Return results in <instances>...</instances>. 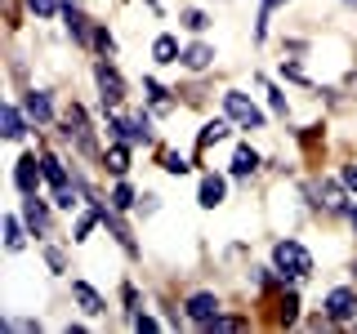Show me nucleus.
<instances>
[{
    "instance_id": "obj_18",
    "label": "nucleus",
    "mask_w": 357,
    "mask_h": 334,
    "mask_svg": "<svg viewBox=\"0 0 357 334\" xmlns=\"http://www.w3.org/2000/svg\"><path fill=\"white\" fill-rule=\"evenodd\" d=\"M178 58H183V49H178L174 36H156V40H152V63L170 67V63H178Z\"/></svg>"
},
{
    "instance_id": "obj_17",
    "label": "nucleus",
    "mask_w": 357,
    "mask_h": 334,
    "mask_svg": "<svg viewBox=\"0 0 357 334\" xmlns=\"http://www.w3.org/2000/svg\"><path fill=\"white\" fill-rule=\"evenodd\" d=\"M103 170L116 174V178L130 174V148H126V143H112V148L103 152Z\"/></svg>"
},
{
    "instance_id": "obj_9",
    "label": "nucleus",
    "mask_w": 357,
    "mask_h": 334,
    "mask_svg": "<svg viewBox=\"0 0 357 334\" xmlns=\"http://www.w3.org/2000/svg\"><path fill=\"white\" fill-rule=\"evenodd\" d=\"M40 178H45V165L36 161V156H18V165H14V183H18V192L22 196H36V187H40Z\"/></svg>"
},
{
    "instance_id": "obj_12",
    "label": "nucleus",
    "mask_w": 357,
    "mask_h": 334,
    "mask_svg": "<svg viewBox=\"0 0 357 334\" xmlns=\"http://www.w3.org/2000/svg\"><path fill=\"white\" fill-rule=\"evenodd\" d=\"M72 299H76V308H81L85 317H103V312H107L103 294H98L94 285H85V281H72Z\"/></svg>"
},
{
    "instance_id": "obj_20",
    "label": "nucleus",
    "mask_w": 357,
    "mask_h": 334,
    "mask_svg": "<svg viewBox=\"0 0 357 334\" xmlns=\"http://www.w3.org/2000/svg\"><path fill=\"white\" fill-rule=\"evenodd\" d=\"M255 170H259V152H255L250 143H241L237 156H232V174H237V178H250Z\"/></svg>"
},
{
    "instance_id": "obj_26",
    "label": "nucleus",
    "mask_w": 357,
    "mask_h": 334,
    "mask_svg": "<svg viewBox=\"0 0 357 334\" xmlns=\"http://www.w3.org/2000/svg\"><path fill=\"white\" fill-rule=\"evenodd\" d=\"M286 5V0H264V5H259V22H255V36H268V18H273V9H282Z\"/></svg>"
},
{
    "instance_id": "obj_11",
    "label": "nucleus",
    "mask_w": 357,
    "mask_h": 334,
    "mask_svg": "<svg viewBox=\"0 0 357 334\" xmlns=\"http://www.w3.org/2000/svg\"><path fill=\"white\" fill-rule=\"evenodd\" d=\"M22 223H27L31 237H50V209H45V200H36V196L22 200Z\"/></svg>"
},
{
    "instance_id": "obj_42",
    "label": "nucleus",
    "mask_w": 357,
    "mask_h": 334,
    "mask_svg": "<svg viewBox=\"0 0 357 334\" xmlns=\"http://www.w3.org/2000/svg\"><path fill=\"white\" fill-rule=\"evenodd\" d=\"M353 272H357V263H353Z\"/></svg>"
},
{
    "instance_id": "obj_15",
    "label": "nucleus",
    "mask_w": 357,
    "mask_h": 334,
    "mask_svg": "<svg viewBox=\"0 0 357 334\" xmlns=\"http://www.w3.org/2000/svg\"><path fill=\"white\" fill-rule=\"evenodd\" d=\"M0 134H5L9 143H18L22 134H27V120H22V111H18L14 103H5V107H0Z\"/></svg>"
},
{
    "instance_id": "obj_39",
    "label": "nucleus",
    "mask_w": 357,
    "mask_h": 334,
    "mask_svg": "<svg viewBox=\"0 0 357 334\" xmlns=\"http://www.w3.org/2000/svg\"><path fill=\"white\" fill-rule=\"evenodd\" d=\"M349 218H353V228H357V209H349Z\"/></svg>"
},
{
    "instance_id": "obj_41",
    "label": "nucleus",
    "mask_w": 357,
    "mask_h": 334,
    "mask_svg": "<svg viewBox=\"0 0 357 334\" xmlns=\"http://www.w3.org/2000/svg\"><path fill=\"white\" fill-rule=\"evenodd\" d=\"M344 5H357V0H344Z\"/></svg>"
},
{
    "instance_id": "obj_16",
    "label": "nucleus",
    "mask_w": 357,
    "mask_h": 334,
    "mask_svg": "<svg viewBox=\"0 0 357 334\" xmlns=\"http://www.w3.org/2000/svg\"><path fill=\"white\" fill-rule=\"evenodd\" d=\"M22 107H27V116L36 120V125H50L54 120V107H50V94H40V89H31L27 98H22Z\"/></svg>"
},
{
    "instance_id": "obj_28",
    "label": "nucleus",
    "mask_w": 357,
    "mask_h": 334,
    "mask_svg": "<svg viewBox=\"0 0 357 334\" xmlns=\"http://www.w3.org/2000/svg\"><path fill=\"white\" fill-rule=\"evenodd\" d=\"M178 22H183L188 31H206V27H210V14H201V9H183V14H178Z\"/></svg>"
},
{
    "instance_id": "obj_3",
    "label": "nucleus",
    "mask_w": 357,
    "mask_h": 334,
    "mask_svg": "<svg viewBox=\"0 0 357 334\" xmlns=\"http://www.w3.org/2000/svg\"><path fill=\"white\" fill-rule=\"evenodd\" d=\"M223 111H228V120L232 125H241V129H264V111L250 103V98L245 94H237V89H228V94H223Z\"/></svg>"
},
{
    "instance_id": "obj_7",
    "label": "nucleus",
    "mask_w": 357,
    "mask_h": 334,
    "mask_svg": "<svg viewBox=\"0 0 357 334\" xmlns=\"http://www.w3.org/2000/svg\"><path fill=\"white\" fill-rule=\"evenodd\" d=\"M219 308H223V303H219L215 294H210V289H201V294H192V299H188V303H183V312H188V321H192L197 330H210V326H215V321L223 317Z\"/></svg>"
},
{
    "instance_id": "obj_29",
    "label": "nucleus",
    "mask_w": 357,
    "mask_h": 334,
    "mask_svg": "<svg viewBox=\"0 0 357 334\" xmlns=\"http://www.w3.org/2000/svg\"><path fill=\"white\" fill-rule=\"evenodd\" d=\"M94 49L103 54V58H112V54H116V40H112L107 27H94Z\"/></svg>"
},
{
    "instance_id": "obj_27",
    "label": "nucleus",
    "mask_w": 357,
    "mask_h": 334,
    "mask_svg": "<svg viewBox=\"0 0 357 334\" xmlns=\"http://www.w3.org/2000/svg\"><path fill=\"white\" fill-rule=\"evenodd\" d=\"M161 170L174 174V178H183V174H188V161H183L178 152H161Z\"/></svg>"
},
{
    "instance_id": "obj_34",
    "label": "nucleus",
    "mask_w": 357,
    "mask_h": 334,
    "mask_svg": "<svg viewBox=\"0 0 357 334\" xmlns=\"http://www.w3.org/2000/svg\"><path fill=\"white\" fill-rule=\"evenodd\" d=\"M45 263H50V272H63V267H67L63 250H54V245H45Z\"/></svg>"
},
{
    "instance_id": "obj_1",
    "label": "nucleus",
    "mask_w": 357,
    "mask_h": 334,
    "mask_svg": "<svg viewBox=\"0 0 357 334\" xmlns=\"http://www.w3.org/2000/svg\"><path fill=\"white\" fill-rule=\"evenodd\" d=\"M273 272H277V281H304V276L312 272V254L304 250V245H299V241H277L273 245Z\"/></svg>"
},
{
    "instance_id": "obj_8",
    "label": "nucleus",
    "mask_w": 357,
    "mask_h": 334,
    "mask_svg": "<svg viewBox=\"0 0 357 334\" xmlns=\"http://www.w3.org/2000/svg\"><path fill=\"white\" fill-rule=\"evenodd\" d=\"M63 27L76 45H94V22H89L81 14V5H72V0H63Z\"/></svg>"
},
{
    "instance_id": "obj_2",
    "label": "nucleus",
    "mask_w": 357,
    "mask_h": 334,
    "mask_svg": "<svg viewBox=\"0 0 357 334\" xmlns=\"http://www.w3.org/2000/svg\"><path fill=\"white\" fill-rule=\"evenodd\" d=\"M321 317H326L331 326H357V289L335 285L331 294H326V308H321Z\"/></svg>"
},
{
    "instance_id": "obj_40",
    "label": "nucleus",
    "mask_w": 357,
    "mask_h": 334,
    "mask_svg": "<svg viewBox=\"0 0 357 334\" xmlns=\"http://www.w3.org/2000/svg\"><path fill=\"white\" fill-rule=\"evenodd\" d=\"M349 85H353V89H357V72H353V76H349Z\"/></svg>"
},
{
    "instance_id": "obj_21",
    "label": "nucleus",
    "mask_w": 357,
    "mask_h": 334,
    "mask_svg": "<svg viewBox=\"0 0 357 334\" xmlns=\"http://www.w3.org/2000/svg\"><path fill=\"white\" fill-rule=\"evenodd\" d=\"M22 245H27V232H22L18 214H9V218H5V250H9V254H18Z\"/></svg>"
},
{
    "instance_id": "obj_10",
    "label": "nucleus",
    "mask_w": 357,
    "mask_h": 334,
    "mask_svg": "<svg viewBox=\"0 0 357 334\" xmlns=\"http://www.w3.org/2000/svg\"><path fill=\"white\" fill-rule=\"evenodd\" d=\"M344 192H349V187H340V183H317V187H312L317 205H321V209H331V214H349V209H353Z\"/></svg>"
},
{
    "instance_id": "obj_32",
    "label": "nucleus",
    "mask_w": 357,
    "mask_h": 334,
    "mask_svg": "<svg viewBox=\"0 0 357 334\" xmlns=\"http://www.w3.org/2000/svg\"><path fill=\"white\" fill-rule=\"evenodd\" d=\"M121 299H126V312H130V317H139V289H134L130 281L121 285Z\"/></svg>"
},
{
    "instance_id": "obj_38",
    "label": "nucleus",
    "mask_w": 357,
    "mask_h": 334,
    "mask_svg": "<svg viewBox=\"0 0 357 334\" xmlns=\"http://www.w3.org/2000/svg\"><path fill=\"white\" fill-rule=\"evenodd\" d=\"M9 330H27L31 334V330H40V321H9Z\"/></svg>"
},
{
    "instance_id": "obj_23",
    "label": "nucleus",
    "mask_w": 357,
    "mask_h": 334,
    "mask_svg": "<svg viewBox=\"0 0 357 334\" xmlns=\"http://www.w3.org/2000/svg\"><path fill=\"white\" fill-rule=\"evenodd\" d=\"M143 89H148V98H152V111H156V116H165V111H170V98H165L170 89H165L161 81H152V76L143 81Z\"/></svg>"
},
{
    "instance_id": "obj_31",
    "label": "nucleus",
    "mask_w": 357,
    "mask_h": 334,
    "mask_svg": "<svg viewBox=\"0 0 357 334\" xmlns=\"http://www.w3.org/2000/svg\"><path fill=\"white\" fill-rule=\"evenodd\" d=\"M268 107H273L277 116H286V111H290V103H286V94H282V89H273V85H268Z\"/></svg>"
},
{
    "instance_id": "obj_13",
    "label": "nucleus",
    "mask_w": 357,
    "mask_h": 334,
    "mask_svg": "<svg viewBox=\"0 0 357 334\" xmlns=\"http://www.w3.org/2000/svg\"><path fill=\"white\" fill-rule=\"evenodd\" d=\"M223 192H228V183H223L219 174H206V178H201V192H197L201 209H219L223 205Z\"/></svg>"
},
{
    "instance_id": "obj_30",
    "label": "nucleus",
    "mask_w": 357,
    "mask_h": 334,
    "mask_svg": "<svg viewBox=\"0 0 357 334\" xmlns=\"http://www.w3.org/2000/svg\"><path fill=\"white\" fill-rule=\"evenodd\" d=\"M27 9H31V14H36V18H54V14H59V0H27Z\"/></svg>"
},
{
    "instance_id": "obj_25",
    "label": "nucleus",
    "mask_w": 357,
    "mask_h": 334,
    "mask_svg": "<svg viewBox=\"0 0 357 334\" xmlns=\"http://www.w3.org/2000/svg\"><path fill=\"white\" fill-rule=\"evenodd\" d=\"M134 200H139V196H134L130 183H116V187H112V209H134Z\"/></svg>"
},
{
    "instance_id": "obj_5",
    "label": "nucleus",
    "mask_w": 357,
    "mask_h": 334,
    "mask_svg": "<svg viewBox=\"0 0 357 334\" xmlns=\"http://www.w3.org/2000/svg\"><path fill=\"white\" fill-rule=\"evenodd\" d=\"M63 138L67 143H76V152H94V129H89V116H85V107H67L63 111Z\"/></svg>"
},
{
    "instance_id": "obj_33",
    "label": "nucleus",
    "mask_w": 357,
    "mask_h": 334,
    "mask_svg": "<svg viewBox=\"0 0 357 334\" xmlns=\"http://www.w3.org/2000/svg\"><path fill=\"white\" fill-rule=\"evenodd\" d=\"M282 76H286V81H295V85H308V76H304V67H299V63H282Z\"/></svg>"
},
{
    "instance_id": "obj_36",
    "label": "nucleus",
    "mask_w": 357,
    "mask_h": 334,
    "mask_svg": "<svg viewBox=\"0 0 357 334\" xmlns=\"http://www.w3.org/2000/svg\"><path fill=\"white\" fill-rule=\"evenodd\" d=\"M344 187H349V196H357V165H344Z\"/></svg>"
},
{
    "instance_id": "obj_22",
    "label": "nucleus",
    "mask_w": 357,
    "mask_h": 334,
    "mask_svg": "<svg viewBox=\"0 0 357 334\" xmlns=\"http://www.w3.org/2000/svg\"><path fill=\"white\" fill-rule=\"evenodd\" d=\"M228 129H232V125H228V120H210V125H206V129H201V134H197V148H201V152H206V148H210V143H223V138H228Z\"/></svg>"
},
{
    "instance_id": "obj_35",
    "label": "nucleus",
    "mask_w": 357,
    "mask_h": 334,
    "mask_svg": "<svg viewBox=\"0 0 357 334\" xmlns=\"http://www.w3.org/2000/svg\"><path fill=\"white\" fill-rule=\"evenodd\" d=\"M210 330H245V317H219Z\"/></svg>"
},
{
    "instance_id": "obj_19",
    "label": "nucleus",
    "mask_w": 357,
    "mask_h": 334,
    "mask_svg": "<svg viewBox=\"0 0 357 334\" xmlns=\"http://www.w3.org/2000/svg\"><path fill=\"white\" fill-rule=\"evenodd\" d=\"M188 67V72H206L210 63H215V49H210V45H188L183 49V58H178Z\"/></svg>"
},
{
    "instance_id": "obj_24",
    "label": "nucleus",
    "mask_w": 357,
    "mask_h": 334,
    "mask_svg": "<svg viewBox=\"0 0 357 334\" xmlns=\"http://www.w3.org/2000/svg\"><path fill=\"white\" fill-rule=\"evenodd\" d=\"M277 321H282V326H295V321H299V294H282V303H277Z\"/></svg>"
},
{
    "instance_id": "obj_4",
    "label": "nucleus",
    "mask_w": 357,
    "mask_h": 334,
    "mask_svg": "<svg viewBox=\"0 0 357 334\" xmlns=\"http://www.w3.org/2000/svg\"><path fill=\"white\" fill-rule=\"evenodd\" d=\"M107 129L121 134L126 143H152V120L143 116V111H126V116L107 111Z\"/></svg>"
},
{
    "instance_id": "obj_6",
    "label": "nucleus",
    "mask_w": 357,
    "mask_h": 334,
    "mask_svg": "<svg viewBox=\"0 0 357 334\" xmlns=\"http://www.w3.org/2000/svg\"><path fill=\"white\" fill-rule=\"evenodd\" d=\"M94 81H98V94H103V107H121V103H126V81H121V72L107 58L94 63Z\"/></svg>"
},
{
    "instance_id": "obj_37",
    "label": "nucleus",
    "mask_w": 357,
    "mask_h": 334,
    "mask_svg": "<svg viewBox=\"0 0 357 334\" xmlns=\"http://www.w3.org/2000/svg\"><path fill=\"white\" fill-rule=\"evenodd\" d=\"M156 326H161V321H156V317H143V312H139V317H134V330H139V334H148V330H156Z\"/></svg>"
},
{
    "instance_id": "obj_14",
    "label": "nucleus",
    "mask_w": 357,
    "mask_h": 334,
    "mask_svg": "<svg viewBox=\"0 0 357 334\" xmlns=\"http://www.w3.org/2000/svg\"><path fill=\"white\" fill-rule=\"evenodd\" d=\"M40 165H45V183H50L54 192H67V187H76L72 178H67L63 161H59V156H54V152H45V156H40Z\"/></svg>"
}]
</instances>
